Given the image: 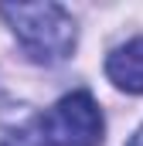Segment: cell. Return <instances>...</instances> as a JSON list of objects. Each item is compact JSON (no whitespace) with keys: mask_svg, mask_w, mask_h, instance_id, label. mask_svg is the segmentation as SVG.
I'll return each instance as SVG.
<instances>
[{"mask_svg":"<svg viewBox=\"0 0 143 146\" xmlns=\"http://www.w3.org/2000/svg\"><path fill=\"white\" fill-rule=\"evenodd\" d=\"M0 17L37 65H58L75 48V21L58 3H0Z\"/></svg>","mask_w":143,"mask_h":146,"instance_id":"6da1fadb","label":"cell"},{"mask_svg":"<svg viewBox=\"0 0 143 146\" xmlns=\"http://www.w3.org/2000/svg\"><path fill=\"white\" fill-rule=\"evenodd\" d=\"M44 146H102V109L89 92H72L58 99L44 115H34Z\"/></svg>","mask_w":143,"mask_h":146,"instance_id":"7a4b0ae2","label":"cell"},{"mask_svg":"<svg viewBox=\"0 0 143 146\" xmlns=\"http://www.w3.org/2000/svg\"><path fill=\"white\" fill-rule=\"evenodd\" d=\"M106 75L109 82L123 92L143 95V37L126 41L123 48H116L106 61Z\"/></svg>","mask_w":143,"mask_h":146,"instance_id":"3957f363","label":"cell"},{"mask_svg":"<svg viewBox=\"0 0 143 146\" xmlns=\"http://www.w3.org/2000/svg\"><path fill=\"white\" fill-rule=\"evenodd\" d=\"M0 146H44V143H41L37 126H34V119H31V122H24V126L10 129V133L3 136V143H0Z\"/></svg>","mask_w":143,"mask_h":146,"instance_id":"277c9868","label":"cell"},{"mask_svg":"<svg viewBox=\"0 0 143 146\" xmlns=\"http://www.w3.org/2000/svg\"><path fill=\"white\" fill-rule=\"evenodd\" d=\"M130 146H143V126L133 133V139H130Z\"/></svg>","mask_w":143,"mask_h":146,"instance_id":"5b68a950","label":"cell"}]
</instances>
